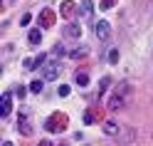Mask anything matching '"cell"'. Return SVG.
<instances>
[{"label": "cell", "instance_id": "cell-15", "mask_svg": "<svg viewBox=\"0 0 153 146\" xmlns=\"http://www.w3.org/2000/svg\"><path fill=\"white\" fill-rule=\"evenodd\" d=\"M74 79H76V84H79V87H87V84H89V74L84 72V70H79V72H76V77H74Z\"/></svg>", "mask_w": 153, "mask_h": 146}, {"label": "cell", "instance_id": "cell-20", "mask_svg": "<svg viewBox=\"0 0 153 146\" xmlns=\"http://www.w3.org/2000/svg\"><path fill=\"white\" fill-rule=\"evenodd\" d=\"M116 3H119V0H101V3H99V7H101V10H109V7H114Z\"/></svg>", "mask_w": 153, "mask_h": 146}, {"label": "cell", "instance_id": "cell-13", "mask_svg": "<svg viewBox=\"0 0 153 146\" xmlns=\"http://www.w3.org/2000/svg\"><path fill=\"white\" fill-rule=\"evenodd\" d=\"M59 13H62V17H67V20H69V17L76 13V7H74V3H69V0H64L62 3V7H59Z\"/></svg>", "mask_w": 153, "mask_h": 146}, {"label": "cell", "instance_id": "cell-21", "mask_svg": "<svg viewBox=\"0 0 153 146\" xmlns=\"http://www.w3.org/2000/svg\"><path fill=\"white\" fill-rule=\"evenodd\" d=\"M111 84V79H109V77H106V79H101V84H99V94L104 97V92H106V87Z\"/></svg>", "mask_w": 153, "mask_h": 146}, {"label": "cell", "instance_id": "cell-18", "mask_svg": "<svg viewBox=\"0 0 153 146\" xmlns=\"http://www.w3.org/2000/svg\"><path fill=\"white\" fill-rule=\"evenodd\" d=\"M116 94H121V97H126V94H131V87H128L126 82H121V84L116 87Z\"/></svg>", "mask_w": 153, "mask_h": 146}, {"label": "cell", "instance_id": "cell-12", "mask_svg": "<svg viewBox=\"0 0 153 146\" xmlns=\"http://www.w3.org/2000/svg\"><path fill=\"white\" fill-rule=\"evenodd\" d=\"M64 35H67V37H72V40H76V37L82 35L79 22H69V25H67V30H64Z\"/></svg>", "mask_w": 153, "mask_h": 146}, {"label": "cell", "instance_id": "cell-26", "mask_svg": "<svg viewBox=\"0 0 153 146\" xmlns=\"http://www.w3.org/2000/svg\"><path fill=\"white\" fill-rule=\"evenodd\" d=\"M3 146H15V144H13V141H5V144H3Z\"/></svg>", "mask_w": 153, "mask_h": 146}, {"label": "cell", "instance_id": "cell-19", "mask_svg": "<svg viewBox=\"0 0 153 146\" xmlns=\"http://www.w3.org/2000/svg\"><path fill=\"white\" fill-rule=\"evenodd\" d=\"M30 92H32V94H40V92H42V82H40V79H35V82L30 84Z\"/></svg>", "mask_w": 153, "mask_h": 146}, {"label": "cell", "instance_id": "cell-22", "mask_svg": "<svg viewBox=\"0 0 153 146\" xmlns=\"http://www.w3.org/2000/svg\"><path fill=\"white\" fill-rule=\"evenodd\" d=\"M30 20H32V15H30V13H25V15L20 17V25H22V27H27V25H30Z\"/></svg>", "mask_w": 153, "mask_h": 146}, {"label": "cell", "instance_id": "cell-27", "mask_svg": "<svg viewBox=\"0 0 153 146\" xmlns=\"http://www.w3.org/2000/svg\"><path fill=\"white\" fill-rule=\"evenodd\" d=\"M62 146H69V144H62Z\"/></svg>", "mask_w": 153, "mask_h": 146}, {"label": "cell", "instance_id": "cell-4", "mask_svg": "<svg viewBox=\"0 0 153 146\" xmlns=\"http://www.w3.org/2000/svg\"><path fill=\"white\" fill-rule=\"evenodd\" d=\"M10 112H13V94L5 92L0 97V116H3V119H10Z\"/></svg>", "mask_w": 153, "mask_h": 146}, {"label": "cell", "instance_id": "cell-2", "mask_svg": "<svg viewBox=\"0 0 153 146\" xmlns=\"http://www.w3.org/2000/svg\"><path fill=\"white\" fill-rule=\"evenodd\" d=\"M54 20H57L54 10H50V7H42V10H40V17H37V22H40L42 30H50V27L54 25Z\"/></svg>", "mask_w": 153, "mask_h": 146}, {"label": "cell", "instance_id": "cell-17", "mask_svg": "<svg viewBox=\"0 0 153 146\" xmlns=\"http://www.w3.org/2000/svg\"><path fill=\"white\" fill-rule=\"evenodd\" d=\"M91 13H94L91 0H84V3H82V17H91Z\"/></svg>", "mask_w": 153, "mask_h": 146}, {"label": "cell", "instance_id": "cell-5", "mask_svg": "<svg viewBox=\"0 0 153 146\" xmlns=\"http://www.w3.org/2000/svg\"><path fill=\"white\" fill-rule=\"evenodd\" d=\"M62 70H64V64L62 62H50V64H45V79H57V77L62 74Z\"/></svg>", "mask_w": 153, "mask_h": 146}, {"label": "cell", "instance_id": "cell-23", "mask_svg": "<svg viewBox=\"0 0 153 146\" xmlns=\"http://www.w3.org/2000/svg\"><path fill=\"white\" fill-rule=\"evenodd\" d=\"M109 62H111V64L119 62V50H111V52H109Z\"/></svg>", "mask_w": 153, "mask_h": 146}, {"label": "cell", "instance_id": "cell-24", "mask_svg": "<svg viewBox=\"0 0 153 146\" xmlns=\"http://www.w3.org/2000/svg\"><path fill=\"white\" fill-rule=\"evenodd\" d=\"M57 92H59V97H67V94H69V87H67V84H62Z\"/></svg>", "mask_w": 153, "mask_h": 146}, {"label": "cell", "instance_id": "cell-10", "mask_svg": "<svg viewBox=\"0 0 153 146\" xmlns=\"http://www.w3.org/2000/svg\"><path fill=\"white\" fill-rule=\"evenodd\" d=\"M45 60H47V55H37V57H30V60H25L22 67H25V70H35V67H40Z\"/></svg>", "mask_w": 153, "mask_h": 146}, {"label": "cell", "instance_id": "cell-7", "mask_svg": "<svg viewBox=\"0 0 153 146\" xmlns=\"http://www.w3.org/2000/svg\"><path fill=\"white\" fill-rule=\"evenodd\" d=\"M101 129H104V134H106V136L116 139L119 131H121V124H116V121H104V124H101Z\"/></svg>", "mask_w": 153, "mask_h": 146}, {"label": "cell", "instance_id": "cell-8", "mask_svg": "<svg viewBox=\"0 0 153 146\" xmlns=\"http://www.w3.org/2000/svg\"><path fill=\"white\" fill-rule=\"evenodd\" d=\"M101 119V109H97V106H91V109H87V112H84V124H97Z\"/></svg>", "mask_w": 153, "mask_h": 146}, {"label": "cell", "instance_id": "cell-14", "mask_svg": "<svg viewBox=\"0 0 153 146\" xmlns=\"http://www.w3.org/2000/svg\"><path fill=\"white\" fill-rule=\"evenodd\" d=\"M27 42H30V45H40V42H42V27H35V30H30Z\"/></svg>", "mask_w": 153, "mask_h": 146}, {"label": "cell", "instance_id": "cell-11", "mask_svg": "<svg viewBox=\"0 0 153 146\" xmlns=\"http://www.w3.org/2000/svg\"><path fill=\"white\" fill-rule=\"evenodd\" d=\"M17 129H20V134H25V136H30V134H32V124L25 119V112L20 114V119H17Z\"/></svg>", "mask_w": 153, "mask_h": 146}, {"label": "cell", "instance_id": "cell-1", "mask_svg": "<svg viewBox=\"0 0 153 146\" xmlns=\"http://www.w3.org/2000/svg\"><path fill=\"white\" fill-rule=\"evenodd\" d=\"M67 124H69V116L62 114V112H54L50 119L45 121V129L50 131V134H62V131L67 129Z\"/></svg>", "mask_w": 153, "mask_h": 146}, {"label": "cell", "instance_id": "cell-16", "mask_svg": "<svg viewBox=\"0 0 153 146\" xmlns=\"http://www.w3.org/2000/svg\"><path fill=\"white\" fill-rule=\"evenodd\" d=\"M87 55H89V50H87V47H79V50H72L67 57H69V60H79V57H87Z\"/></svg>", "mask_w": 153, "mask_h": 146}, {"label": "cell", "instance_id": "cell-9", "mask_svg": "<svg viewBox=\"0 0 153 146\" xmlns=\"http://www.w3.org/2000/svg\"><path fill=\"white\" fill-rule=\"evenodd\" d=\"M109 35H111L109 22H106V20H99V22H97V37H99V40H109Z\"/></svg>", "mask_w": 153, "mask_h": 146}, {"label": "cell", "instance_id": "cell-25", "mask_svg": "<svg viewBox=\"0 0 153 146\" xmlns=\"http://www.w3.org/2000/svg\"><path fill=\"white\" fill-rule=\"evenodd\" d=\"M35 146H52V141H50V139H42L40 144H35Z\"/></svg>", "mask_w": 153, "mask_h": 146}, {"label": "cell", "instance_id": "cell-3", "mask_svg": "<svg viewBox=\"0 0 153 146\" xmlns=\"http://www.w3.org/2000/svg\"><path fill=\"white\" fill-rule=\"evenodd\" d=\"M126 104H128L126 97H121V94L114 92L109 99H106V109H109V112H121V109H126Z\"/></svg>", "mask_w": 153, "mask_h": 146}, {"label": "cell", "instance_id": "cell-6", "mask_svg": "<svg viewBox=\"0 0 153 146\" xmlns=\"http://www.w3.org/2000/svg\"><path fill=\"white\" fill-rule=\"evenodd\" d=\"M116 141H119V144H131V141H136V131H133L131 126H121Z\"/></svg>", "mask_w": 153, "mask_h": 146}]
</instances>
